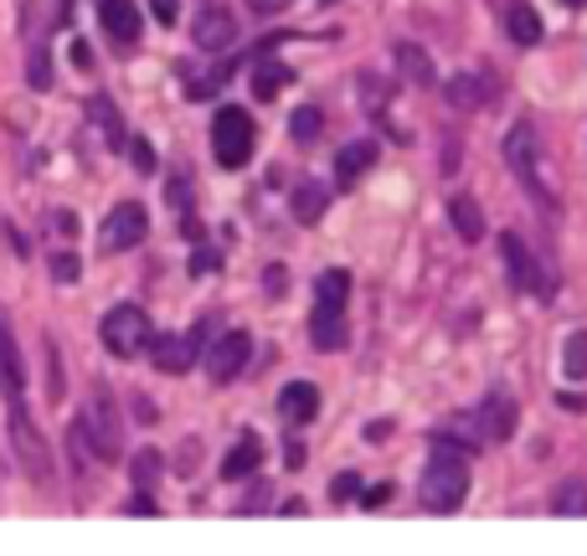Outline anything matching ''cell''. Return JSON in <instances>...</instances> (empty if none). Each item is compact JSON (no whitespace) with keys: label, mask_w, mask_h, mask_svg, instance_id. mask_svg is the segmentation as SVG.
Wrapping results in <instances>:
<instances>
[{"label":"cell","mask_w":587,"mask_h":556,"mask_svg":"<svg viewBox=\"0 0 587 556\" xmlns=\"http://www.w3.org/2000/svg\"><path fill=\"white\" fill-rule=\"evenodd\" d=\"M129 515H160L155 511V500H150V490H139V495L129 500Z\"/></svg>","instance_id":"obj_42"},{"label":"cell","mask_w":587,"mask_h":556,"mask_svg":"<svg viewBox=\"0 0 587 556\" xmlns=\"http://www.w3.org/2000/svg\"><path fill=\"white\" fill-rule=\"evenodd\" d=\"M232 73H238V62H232V57H222L211 73H186V98H217Z\"/></svg>","instance_id":"obj_24"},{"label":"cell","mask_w":587,"mask_h":556,"mask_svg":"<svg viewBox=\"0 0 587 556\" xmlns=\"http://www.w3.org/2000/svg\"><path fill=\"white\" fill-rule=\"evenodd\" d=\"M104 346H108V356H119V361H135V356H145V346H150V335H155V325H150V315L139 310V304H114L104 315Z\"/></svg>","instance_id":"obj_5"},{"label":"cell","mask_w":587,"mask_h":556,"mask_svg":"<svg viewBox=\"0 0 587 556\" xmlns=\"http://www.w3.org/2000/svg\"><path fill=\"white\" fill-rule=\"evenodd\" d=\"M325 207H331V191L319 181L294 186V196H289V211H294V222H304V227H315L319 217H325Z\"/></svg>","instance_id":"obj_19"},{"label":"cell","mask_w":587,"mask_h":556,"mask_svg":"<svg viewBox=\"0 0 587 556\" xmlns=\"http://www.w3.org/2000/svg\"><path fill=\"white\" fill-rule=\"evenodd\" d=\"M562 6H587V0H562Z\"/></svg>","instance_id":"obj_46"},{"label":"cell","mask_w":587,"mask_h":556,"mask_svg":"<svg viewBox=\"0 0 587 556\" xmlns=\"http://www.w3.org/2000/svg\"><path fill=\"white\" fill-rule=\"evenodd\" d=\"M258 464H263V443H258V438L248 433V438L238 443V449H232V453L222 459V469H217V474H222V480H248V474H253Z\"/></svg>","instance_id":"obj_23"},{"label":"cell","mask_w":587,"mask_h":556,"mask_svg":"<svg viewBox=\"0 0 587 556\" xmlns=\"http://www.w3.org/2000/svg\"><path fill=\"white\" fill-rule=\"evenodd\" d=\"M0 391H6V402H21L27 397V371H21V350L11 340V325L0 319Z\"/></svg>","instance_id":"obj_15"},{"label":"cell","mask_w":587,"mask_h":556,"mask_svg":"<svg viewBox=\"0 0 587 556\" xmlns=\"http://www.w3.org/2000/svg\"><path fill=\"white\" fill-rule=\"evenodd\" d=\"M433 443H443V449H459V453H480L484 433H480V422H474V412H469V418H449V422H443Z\"/></svg>","instance_id":"obj_20"},{"label":"cell","mask_w":587,"mask_h":556,"mask_svg":"<svg viewBox=\"0 0 587 556\" xmlns=\"http://www.w3.org/2000/svg\"><path fill=\"white\" fill-rule=\"evenodd\" d=\"M253 139H258V129L248 119V108H238V104L217 108V119H211V155H217V166H227V170L248 166Z\"/></svg>","instance_id":"obj_4"},{"label":"cell","mask_w":587,"mask_h":556,"mask_svg":"<svg viewBox=\"0 0 587 556\" xmlns=\"http://www.w3.org/2000/svg\"><path fill=\"white\" fill-rule=\"evenodd\" d=\"M562 371H567V381H587V331L567 335V346H562Z\"/></svg>","instance_id":"obj_28"},{"label":"cell","mask_w":587,"mask_h":556,"mask_svg":"<svg viewBox=\"0 0 587 556\" xmlns=\"http://www.w3.org/2000/svg\"><path fill=\"white\" fill-rule=\"evenodd\" d=\"M248 356H253V335H248V331L217 335V340L207 346V376L217 381V387H227V381L248 366Z\"/></svg>","instance_id":"obj_10"},{"label":"cell","mask_w":587,"mask_h":556,"mask_svg":"<svg viewBox=\"0 0 587 556\" xmlns=\"http://www.w3.org/2000/svg\"><path fill=\"white\" fill-rule=\"evenodd\" d=\"M279 412H284L289 428H310V422L319 418V387L315 381H289V387L279 391Z\"/></svg>","instance_id":"obj_14"},{"label":"cell","mask_w":587,"mask_h":556,"mask_svg":"<svg viewBox=\"0 0 587 556\" xmlns=\"http://www.w3.org/2000/svg\"><path fill=\"white\" fill-rule=\"evenodd\" d=\"M505 31H511L521 46H536V42H542V21H536V11H531V6H511V15H505Z\"/></svg>","instance_id":"obj_27"},{"label":"cell","mask_w":587,"mask_h":556,"mask_svg":"<svg viewBox=\"0 0 587 556\" xmlns=\"http://www.w3.org/2000/svg\"><path fill=\"white\" fill-rule=\"evenodd\" d=\"M129 145V160H135V170L139 176H150L155 170V150H150V139H124Z\"/></svg>","instance_id":"obj_32"},{"label":"cell","mask_w":587,"mask_h":556,"mask_svg":"<svg viewBox=\"0 0 587 556\" xmlns=\"http://www.w3.org/2000/svg\"><path fill=\"white\" fill-rule=\"evenodd\" d=\"M469 495V459L459 449H443V443H433V453H428V469H422V484H418V500L422 511L433 515H449L459 511Z\"/></svg>","instance_id":"obj_1"},{"label":"cell","mask_w":587,"mask_h":556,"mask_svg":"<svg viewBox=\"0 0 587 556\" xmlns=\"http://www.w3.org/2000/svg\"><path fill=\"white\" fill-rule=\"evenodd\" d=\"M263 500H269V484H253V490H248V500H242V515H258V505H263Z\"/></svg>","instance_id":"obj_40"},{"label":"cell","mask_w":587,"mask_h":556,"mask_svg":"<svg viewBox=\"0 0 587 556\" xmlns=\"http://www.w3.org/2000/svg\"><path fill=\"white\" fill-rule=\"evenodd\" d=\"M495 98V77L490 73H459L449 83V104L453 108H484Z\"/></svg>","instance_id":"obj_17"},{"label":"cell","mask_w":587,"mask_h":556,"mask_svg":"<svg viewBox=\"0 0 587 556\" xmlns=\"http://www.w3.org/2000/svg\"><path fill=\"white\" fill-rule=\"evenodd\" d=\"M145 356H150L155 366L166 376H181L196 366V356H201V331H186V335H150V346H145Z\"/></svg>","instance_id":"obj_11"},{"label":"cell","mask_w":587,"mask_h":556,"mask_svg":"<svg viewBox=\"0 0 587 556\" xmlns=\"http://www.w3.org/2000/svg\"><path fill=\"white\" fill-rule=\"evenodd\" d=\"M552 511L557 515H587V480H562L557 495H552Z\"/></svg>","instance_id":"obj_29"},{"label":"cell","mask_w":587,"mask_h":556,"mask_svg":"<svg viewBox=\"0 0 587 556\" xmlns=\"http://www.w3.org/2000/svg\"><path fill=\"white\" fill-rule=\"evenodd\" d=\"M361 495V480H356V474H340V480L331 484V500H356Z\"/></svg>","instance_id":"obj_37"},{"label":"cell","mask_w":587,"mask_h":556,"mask_svg":"<svg viewBox=\"0 0 587 556\" xmlns=\"http://www.w3.org/2000/svg\"><path fill=\"white\" fill-rule=\"evenodd\" d=\"M73 67H77V73H88V67H93V46L88 42H73Z\"/></svg>","instance_id":"obj_41"},{"label":"cell","mask_w":587,"mask_h":556,"mask_svg":"<svg viewBox=\"0 0 587 556\" xmlns=\"http://www.w3.org/2000/svg\"><path fill=\"white\" fill-rule=\"evenodd\" d=\"M191 36L201 52H227V46L238 42V21H232V11H222V6H207V11L191 21Z\"/></svg>","instance_id":"obj_13"},{"label":"cell","mask_w":587,"mask_h":556,"mask_svg":"<svg viewBox=\"0 0 587 556\" xmlns=\"http://www.w3.org/2000/svg\"><path fill=\"white\" fill-rule=\"evenodd\" d=\"M387 500H391V484H371V490L361 495V505H366V511H381Z\"/></svg>","instance_id":"obj_39"},{"label":"cell","mask_w":587,"mask_h":556,"mask_svg":"<svg viewBox=\"0 0 587 556\" xmlns=\"http://www.w3.org/2000/svg\"><path fill=\"white\" fill-rule=\"evenodd\" d=\"M289 83H294V73H289V67H284L279 57H263V62L253 67V93L263 98V104H269V98H279V93H284Z\"/></svg>","instance_id":"obj_25"},{"label":"cell","mask_w":587,"mask_h":556,"mask_svg":"<svg viewBox=\"0 0 587 556\" xmlns=\"http://www.w3.org/2000/svg\"><path fill=\"white\" fill-rule=\"evenodd\" d=\"M191 273H196V279H207V273H217V253H211V248H196Z\"/></svg>","instance_id":"obj_38"},{"label":"cell","mask_w":587,"mask_h":556,"mask_svg":"<svg viewBox=\"0 0 587 556\" xmlns=\"http://www.w3.org/2000/svg\"><path fill=\"white\" fill-rule=\"evenodd\" d=\"M500 253H505V269H511V284L515 289H536L542 300H552V294H557V284H552L546 263H536V258H531V248L515 238V232H505V238H500Z\"/></svg>","instance_id":"obj_9"},{"label":"cell","mask_w":587,"mask_h":556,"mask_svg":"<svg viewBox=\"0 0 587 556\" xmlns=\"http://www.w3.org/2000/svg\"><path fill=\"white\" fill-rule=\"evenodd\" d=\"M150 11L160 27H176V21H181V0H150Z\"/></svg>","instance_id":"obj_36"},{"label":"cell","mask_w":587,"mask_h":556,"mask_svg":"<svg viewBox=\"0 0 587 556\" xmlns=\"http://www.w3.org/2000/svg\"><path fill=\"white\" fill-rule=\"evenodd\" d=\"M319 129H325V114H319V108H294V119H289V135L300 139V145H310Z\"/></svg>","instance_id":"obj_30"},{"label":"cell","mask_w":587,"mask_h":556,"mask_svg":"<svg viewBox=\"0 0 587 556\" xmlns=\"http://www.w3.org/2000/svg\"><path fill=\"white\" fill-rule=\"evenodd\" d=\"M397 67H402L407 77H412V83H418V88H433V57H428V52H422V46H412V42H402L397 46Z\"/></svg>","instance_id":"obj_26"},{"label":"cell","mask_w":587,"mask_h":556,"mask_svg":"<svg viewBox=\"0 0 587 556\" xmlns=\"http://www.w3.org/2000/svg\"><path fill=\"white\" fill-rule=\"evenodd\" d=\"M474 422H480L484 443H505V438L515 433V397L511 391H490L480 407H474Z\"/></svg>","instance_id":"obj_12"},{"label":"cell","mask_w":587,"mask_h":556,"mask_svg":"<svg viewBox=\"0 0 587 556\" xmlns=\"http://www.w3.org/2000/svg\"><path fill=\"white\" fill-rule=\"evenodd\" d=\"M77 428H83V438H88V449L98 453V459H119V449H124L119 407H114V397H108L104 387L93 391V402H88V412L77 418Z\"/></svg>","instance_id":"obj_6"},{"label":"cell","mask_w":587,"mask_h":556,"mask_svg":"<svg viewBox=\"0 0 587 556\" xmlns=\"http://www.w3.org/2000/svg\"><path fill=\"white\" fill-rule=\"evenodd\" d=\"M11 449H15L21 469H27L36 484L52 480V449H46V438L36 433V422H31L27 402H11Z\"/></svg>","instance_id":"obj_7"},{"label":"cell","mask_w":587,"mask_h":556,"mask_svg":"<svg viewBox=\"0 0 587 556\" xmlns=\"http://www.w3.org/2000/svg\"><path fill=\"white\" fill-rule=\"evenodd\" d=\"M258 15H279V11H289V0H248Z\"/></svg>","instance_id":"obj_43"},{"label":"cell","mask_w":587,"mask_h":556,"mask_svg":"<svg viewBox=\"0 0 587 556\" xmlns=\"http://www.w3.org/2000/svg\"><path fill=\"white\" fill-rule=\"evenodd\" d=\"M77 273H83V269H77L73 253H57V258H52V279H57V284H77Z\"/></svg>","instance_id":"obj_34"},{"label":"cell","mask_w":587,"mask_h":556,"mask_svg":"<svg viewBox=\"0 0 587 556\" xmlns=\"http://www.w3.org/2000/svg\"><path fill=\"white\" fill-rule=\"evenodd\" d=\"M166 196H170V207H186V201H191V176H186V170H176V176H170V186H166Z\"/></svg>","instance_id":"obj_35"},{"label":"cell","mask_w":587,"mask_h":556,"mask_svg":"<svg viewBox=\"0 0 587 556\" xmlns=\"http://www.w3.org/2000/svg\"><path fill=\"white\" fill-rule=\"evenodd\" d=\"M57 232H62V238H73V232H77V217H73V211H57Z\"/></svg>","instance_id":"obj_44"},{"label":"cell","mask_w":587,"mask_h":556,"mask_svg":"<svg viewBox=\"0 0 587 556\" xmlns=\"http://www.w3.org/2000/svg\"><path fill=\"white\" fill-rule=\"evenodd\" d=\"M346 304H350V273L331 269L315 284V315H310V340L319 350L346 346Z\"/></svg>","instance_id":"obj_2"},{"label":"cell","mask_w":587,"mask_h":556,"mask_svg":"<svg viewBox=\"0 0 587 556\" xmlns=\"http://www.w3.org/2000/svg\"><path fill=\"white\" fill-rule=\"evenodd\" d=\"M371 166H377V145H371V139H350L346 150L335 155V181H340V186L350 191V186L361 181V176H366Z\"/></svg>","instance_id":"obj_16"},{"label":"cell","mask_w":587,"mask_h":556,"mask_svg":"<svg viewBox=\"0 0 587 556\" xmlns=\"http://www.w3.org/2000/svg\"><path fill=\"white\" fill-rule=\"evenodd\" d=\"M129 474H135L139 490H150V484L160 480V453H155V449H139V453H135V464H129Z\"/></svg>","instance_id":"obj_31"},{"label":"cell","mask_w":587,"mask_h":556,"mask_svg":"<svg viewBox=\"0 0 587 556\" xmlns=\"http://www.w3.org/2000/svg\"><path fill=\"white\" fill-rule=\"evenodd\" d=\"M391 433V422L387 418H381V422H371V428H366V438H371V443H381V438H387Z\"/></svg>","instance_id":"obj_45"},{"label":"cell","mask_w":587,"mask_h":556,"mask_svg":"<svg viewBox=\"0 0 587 556\" xmlns=\"http://www.w3.org/2000/svg\"><path fill=\"white\" fill-rule=\"evenodd\" d=\"M88 119L98 124V129H104V145H108V150H124V139H129V135H124L119 108L108 104L104 93H93V98H88Z\"/></svg>","instance_id":"obj_22"},{"label":"cell","mask_w":587,"mask_h":556,"mask_svg":"<svg viewBox=\"0 0 587 556\" xmlns=\"http://www.w3.org/2000/svg\"><path fill=\"white\" fill-rule=\"evenodd\" d=\"M27 77H31V88H52V62H46V52H31Z\"/></svg>","instance_id":"obj_33"},{"label":"cell","mask_w":587,"mask_h":556,"mask_svg":"<svg viewBox=\"0 0 587 556\" xmlns=\"http://www.w3.org/2000/svg\"><path fill=\"white\" fill-rule=\"evenodd\" d=\"M145 232H150L145 207H139V201H119V207L108 211L104 232H98V248H104V253H129V248L145 242Z\"/></svg>","instance_id":"obj_8"},{"label":"cell","mask_w":587,"mask_h":556,"mask_svg":"<svg viewBox=\"0 0 587 556\" xmlns=\"http://www.w3.org/2000/svg\"><path fill=\"white\" fill-rule=\"evenodd\" d=\"M505 166L515 170V181L526 186V196L536 201V207L557 211L552 186H546V166H542V139H536L531 124H511V129H505Z\"/></svg>","instance_id":"obj_3"},{"label":"cell","mask_w":587,"mask_h":556,"mask_svg":"<svg viewBox=\"0 0 587 556\" xmlns=\"http://www.w3.org/2000/svg\"><path fill=\"white\" fill-rule=\"evenodd\" d=\"M98 15H104V31L114 42H135L139 36V6L135 0H98Z\"/></svg>","instance_id":"obj_18"},{"label":"cell","mask_w":587,"mask_h":556,"mask_svg":"<svg viewBox=\"0 0 587 556\" xmlns=\"http://www.w3.org/2000/svg\"><path fill=\"white\" fill-rule=\"evenodd\" d=\"M449 222H453V232H459L464 242L484 238V211H480L474 196H453V201H449Z\"/></svg>","instance_id":"obj_21"}]
</instances>
